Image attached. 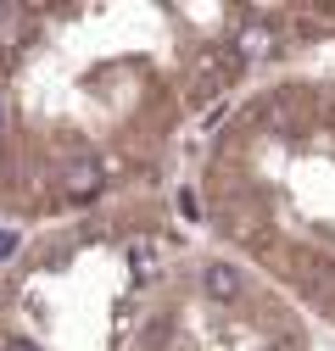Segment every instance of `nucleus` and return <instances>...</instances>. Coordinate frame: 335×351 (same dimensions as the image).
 Instances as JSON below:
<instances>
[{
  "instance_id": "f257e3e1",
  "label": "nucleus",
  "mask_w": 335,
  "mask_h": 351,
  "mask_svg": "<svg viewBox=\"0 0 335 351\" xmlns=\"http://www.w3.org/2000/svg\"><path fill=\"white\" fill-rule=\"evenodd\" d=\"M274 51H279V23L274 17H246L235 28V39H229V56L235 62H268Z\"/></svg>"
},
{
  "instance_id": "f03ea898",
  "label": "nucleus",
  "mask_w": 335,
  "mask_h": 351,
  "mask_svg": "<svg viewBox=\"0 0 335 351\" xmlns=\"http://www.w3.org/2000/svg\"><path fill=\"white\" fill-rule=\"evenodd\" d=\"M240 285H246V274L235 268V262H207V268H201V290L213 301H235Z\"/></svg>"
},
{
  "instance_id": "7ed1b4c3",
  "label": "nucleus",
  "mask_w": 335,
  "mask_h": 351,
  "mask_svg": "<svg viewBox=\"0 0 335 351\" xmlns=\"http://www.w3.org/2000/svg\"><path fill=\"white\" fill-rule=\"evenodd\" d=\"M28 39V12L23 6H0V51H17Z\"/></svg>"
},
{
  "instance_id": "20e7f679",
  "label": "nucleus",
  "mask_w": 335,
  "mask_h": 351,
  "mask_svg": "<svg viewBox=\"0 0 335 351\" xmlns=\"http://www.w3.org/2000/svg\"><path fill=\"white\" fill-rule=\"evenodd\" d=\"M240 67H235V56L229 51H207L201 56V84H207V90H218V84H229Z\"/></svg>"
},
{
  "instance_id": "39448f33",
  "label": "nucleus",
  "mask_w": 335,
  "mask_h": 351,
  "mask_svg": "<svg viewBox=\"0 0 335 351\" xmlns=\"http://www.w3.org/2000/svg\"><path fill=\"white\" fill-rule=\"evenodd\" d=\"M95 184H101L95 162H78V167H73V179H67V195H73V201H84V195H95Z\"/></svg>"
},
{
  "instance_id": "423d86ee",
  "label": "nucleus",
  "mask_w": 335,
  "mask_h": 351,
  "mask_svg": "<svg viewBox=\"0 0 335 351\" xmlns=\"http://www.w3.org/2000/svg\"><path fill=\"white\" fill-rule=\"evenodd\" d=\"M17 245H23V240H17V229H0V262H12V256H17Z\"/></svg>"
},
{
  "instance_id": "0eeeda50",
  "label": "nucleus",
  "mask_w": 335,
  "mask_h": 351,
  "mask_svg": "<svg viewBox=\"0 0 335 351\" xmlns=\"http://www.w3.org/2000/svg\"><path fill=\"white\" fill-rule=\"evenodd\" d=\"M0 351H39V346H34L28 335H12V340H6V346H0Z\"/></svg>"
},
{
  "instance_id": "6e6552de",
  "label": "nucleus",
  "mask_w": 335,
  "mask_h": 351,
  "mask_svg": "<svg viewBox=\"0 0 335 351\" xmlns=\"http://www.w3.org/2000/svg\"><path fill=\"white\" fill-rule=\"evenodd\" d=\"M6 128H12V117H6V95H0V140H6Z\"/></svg>"
}]
</instances>
